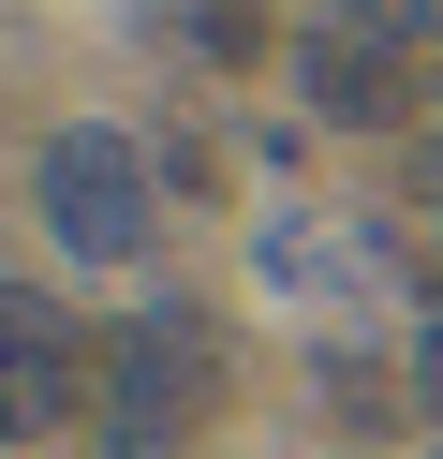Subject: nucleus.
Here are the masks:
<instances>
[{
    "label": "nucleus",
    "instance_id": "obj_1",
    "mask_svg": "<svg viewBox=\"0 0 443 459\" xmlns=\"http://www.w3.org/2000/svg\"><path fill=\"white\" fill-rule=\"evenodd\" d=\"M30 208H45V252L74 267H148V149L118 119H59L30 163Z\"/></svg>",
    "mask_w": 443,
    "mask_h": 459
},
{
    "label": "nucleus",
    "instance_id": "obj_2",
    "mask_svg": "<svg viewBox=\"0 0 443 459\" xmlns=\"http://www.w3.org/2000/svg\"><path fill=\"white\" fill-rule=\"evenodd\" d=\"M104 400H118V459H163L177 429L222 415V326L177 311V297H148L133 326L104 341Z\"/></svg>",
    "mask_w": 443,
    "mask_h": 459
},
{
    "label": "nucleus",
    "instance_id": "obj_3",
    "mask_svg": "<svg viewBox=\"0 0 443 459\" xmlns=\"http://www.w3.org/2000/svg\"><path fill=\"white\" fill-rule=\"evenodd\" d=\"M89 400H104L89 326L59 297H30V281H0V445H45V429H74Z\"/></svg>",
    "mask_w": 443,
    "mask_h": 459
},
{
    "label": "nucleus",
    "instance_id": "obj_4",
    "mask_svg": "<svg viewBox=\"0 0 443 459\" xmlns=\"http://www.w3.org/2000/svg\"><path fill=\"white\" fill-rule=\"evenodd\" d=\"M295 74H311L325 119H399V45H384V30H311Z\"/></svg>",
    "mask_w": 443,
    "mask_h": 459
},
{
    "label": "nucleus",
    "instance_id": "obj_5",
    "mask_svg": "<svg viewBox=\"0 0 443 459\" xmlns=\"http://www.w3.org/2000/svg\"><path fill=\"white\" fill-rule=\"evenodd\" d=\"M207 60H266V0H177Z\"/></svg>",
    "mask_w": 443,
    "mask_h": 459
},
{
    "label": "nucleus",
    "instance_id": "obj_6",
    "mask_svg": "<svg viewBox=\"0 0 443 459\" xmlns=\"http://www.w3.org/2000/svg\"><path fill=\"white\" fill-rule=\"evenodd\" d=\"M429 400H443V326H429Z\"/></svg>",
    "mask_w": 443,
    "mask_h": 459
}]
</instances>
